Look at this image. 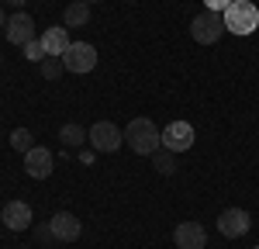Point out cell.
I'll use <instances>...</instances> for the list:
<instances>
[{
    "label": "cell",
    "instance_id": "6da1fadb",
    "mask_svg": "<svg viewBox=\"0 0 259 249\" xmlns=\"http://www.w3.org/2000/svg\"><path fill=\"white\" fill-rule=\"evenodd\" d=\"M124 145L132 152H139V156H152L162 145V132L149 118H135V121H128V128H124Z\"/></svg>",
    "mask_w": 259,
    "mask_h": 249
},
{
    "label": "cell",
    "instance_id": "7a4b0ae2",
    "mask_svg": "<svg viewBox=\"0 0 259 249\" xmlns=\"http://www.w3.org/2000/svg\"><path fill=\"white\" fill-rule=\"evenodd\" d=\"M221 21H225V31L232 35H252L259 28V7L252 0H232L221 11Z\"/></svg>",
    "mask_w": 259,
    "mask_h": 249
},
{
    "label": "cell",
    "instance_id": "3957f363",
    "mask_svg": "<svg viewBox=\"0 0 259 249\" xmlns=\"http://www.w3.org/2000/svg\"><path fill=\"white\" fill-rule=\"evenodd\" d=\"M62 66L69 73H94L97 69V49L90 42H69V49L62 52Z\"/></svg>",
    "mask_w": 259,
    "mask_h": 249
},
{
    "label": "cell",
    "instance_id": "277c9868",
    "mask_svg": "<svg viewBox=\"0 0 259 249\" xmlns=\"http://www.w3.org/2000/svg\"><path fill=\"white\" fill-rule=\"evenodd\" d=\"M190 35L200 45H214V42L225 35V21H221L218 11H204V14H194L190 21Z\"/></svg>",
    "mask_w": 259,
    "mask_h": 249
},
{
    "label": "cell",
    "instance_id": "5b68a950",
    "mask_svg": "<svg viewBox=\"0 0 259 249\" xmlns=\"http://www.w3.org/2000/svg\"><path fill=\"white\" fill-rule=\"evenodd\" d=\"M87 139L94 142L97 152H118L121 142H124V135H121V128L114 121H97L90 132H87Z\"/></svg>",
    "mask_w": 259,
    "mask_h": 249
},
{
    "label": "cell",
    "instance_id": "8992f818",
    "mask_svg": "<svg viewBox=\"0 0 259 249\" xmlns=\"http://www.w3.org/2000/svg\"><path fill=\"white\" fill-rule=\"evenodd\" d=\"M249 225H252V218H249L245 208H225L218 215V232L225 239H242L249 232Z\"/></svg>",
    "mask_w": 259,
    "mask_h": 249
},
{
    "label": "cell",
    "instance_id": "52a82bcc",
    "mask_svg": "<svg viewBox=\"0 0 259 249\" xmlns=\"http://www.w3.org/2000/svg\"><path fill=\"white\" fill-rule=\"evenodd\" d=\"M52 170H56V159H52V152H49L45 145H35V149L24 152V173H28L31 180H49Z\"/></svg>",
    "mask_w": 259,
    "mask_h": 249
},
{
    "label": "cell",
    "instance_id": "ba28073f",
    "mask_svg": "<svg viewBox=\"0 0 259 249\" xmlns=\"http://www.w3.org/2000/svg\"><path fill=\"white\" fill-rule=\"evenodd\" d=\"M194 145V124L187 121H173L162 128V149H169V152H187Z\"/></svg>",
    "mask_w": 259,
    "mask_h": 249
},
{
    "label": "cell",
    "instance_id": "9c48e42d",
    "mask_svg": "<svg viewBox=\"0 0 259 249\" xmlns=\"http://www.w3.org/2000/svg\"><path fill=\"white\" fill-rule=\"evenodd\" d=\"M4 31H7V42H11V45H21V49H24L28 42L35 38V21H31V14L18 11V14L7 18V28H4Z\"/></svg>",
    "mask_w": 259,
    "mask_h": 249
},
{
    "label": "cell",
    "instance_id": "30bf717a",
    "mask_svg": "<svg viewBox=\"0 0 259 249\" xmlns=\"http://www.w3.org/2000/svg\"><path fill=\"white\" fill-rule=\"evenodd\" d=\"M49 228H52V235H56L59 242H76V239H80V232H83L80 218H76V215H69V211H56V215L49 218Z\"/></svg>",
    "mask_w": 259,
    "mask_h": 249
},
{
    "label": "cell",
    "instance_id": "8fae6325",
    "mask_svg": "<svg viewBox=\"0 0 259 249\" xmlns=\"http://www.w3.org/2000/svg\"><path fill=\"white\" fill-rule=\"evenodd\" d=\"M0 218H4V225L11 228V232H24V228L31 225V208L24 204V201H7L4 211H0Z\"/></svg>",
    "mask_w": 259,
    "mask_h": 249
},
{
    "label": "cell",
    "instance_id": "7c38bea8",
    "mask_svg": "<svg viewBox=\"0 0 259 249\" xmlns=\"http://www.w3.org/2000/svg\"><path fill=\"white\" fill-rule=\"evenodd\" d=\"M173 239H177L180 249H204L207 232H204V225H197V222H180L177 232H173Z\"/></svg>",
    "mask_w": 259,
    "mask_h": 249
},
{
    "label": "cell",
    "instance_id": "4fadbf2b",
    "mask_svg": "<svg viewBox=\"0 0 259 249\" xmlns=\"http://www.w3.org/2000/svg\"><path fill=\"white\" fill-rule=\"evenodd\" d=\"M41 45H45V56H56L62 59V52L69 49V35H66V24H56L41 35Z\"/></svg>",
    "mask_w": 259,
    "mask_h": 249
},
{
    "label": "cell",
    "instance_id": "5bb4252c",
    "mask_svg": "<svg viewBox=\"0 0 259 249\" xmlns=\"http://www.w3.org/2000/svg\"><path fill=\"white\" fill-rule=\"evenodd\" d=\"M62 14H66V28H83V24L90 21V4H87V0H76V4H69Z\"/></svg>",
    "mask_w": 259,
    "mask_h": 249
},
{
    "label": "cell",
    "instance_id": "9a60e30c",
    "mask_svg": "<svg viewBox=\"0 0 259 249\" xmlns=\"http://www.w3.org/2000/svg\"><path fill=\"white\" fill-rule=\"evenodd\" d=\"M59 139L66 145H73V149H76V145H83L87 142V128H83V124H73V121H66L59 128Z\"/></svg>",
    "mask_w": 259,
    "mask_h": 249
},
{
    "label": "cell",
    "instance_id": "2e32d148",
    "mask_svg": "<svg viewBox=\"0 0 259 249\" xmlns=\"http://www.w3.org/2000/svg\"><path fill=\"white\" fill-rule=\"evenodd\" d=\"M152 166L159 170V173H177V152H169V149H156L152 152Z\"/></svg>",
    "mask_w": 259,
    "mask_h": 249
},
{
    "label": "cell",
    "instance_id": "e0dca14e",
    "mask_svg": "<svg viewBox=\"0 0 259 249\" xmlns=\"http://www.w3.org/2000/svg\"><path fill=\"white\" fill-rule=\"evenodd\" d=\"M38 69H41V76H45V80H59L66 66H62V59H56V56H45V59L38 62Z\"/></svg>",
    "mask_w": 259,
    "mask_h": 249
},
{
    "label": "cell",
    "instance_id": "ac0fdd59",
    "mask_svg": "<svg viewBox=\"0 0 259 249\" xmlns=\"http://www.w3.org/2000/svg\"><path fill=\"white\" fill-rule=\"evenodd\" d=\"M11 149H18V152H28V149H35V139H31V132H28V128H14V132H11Z\"/></svg>",
    "mask_w": 259,
    "mask_h": 249
},
{
    "label": "cell",
    "instance_id": "d6986e66",
    "mask_svg": "<svg viewBox=\"0 0 259 249\" xmlns=\"http://www.w3.org/2000/svg\"><path fill=\"white\" fill-rule=\"evenodd\" d=\"M24 59L28 62H41L45 59V45H41V38H31L28 45H24Z\"/></svg>",
    "mask_w": 259,
    "mask_h": 249
},
{
    "label": "cell",
    "instance_id": "ffe728a7",
    "mask_svg": "<svg viewBox=\"0 0 259 249\" xmlns=\"http://www.w3.org/2000/svg\"><path fill=\"white\" fill-rule=\"evenodd\" d=\"M204 4H207V11H225V7H228V4H232V0H204Z\"/></svg>",
    "mask_w": 259,
    "mask_h": 249
},
{
    "label": "cell",
    "instance_id": "44dd1931",
    "mask_svg": "<svg viewBox=\"0 0 259 249\" xmlns=\"http://www.w3.org/2000/svg\"><path fill=\"white\" fill-rule=\"evenodd\" d=\"M7 4H11V7H24L28 0H7Z\"/></svg>",
    "mask_w": 259,
    "mask_h": 249
},
{
    "label": "cell",
    "instance_id": "7402d4cb",
    "mask_svg": "<svg viewBox=\"0 0 259 249\" xmlns=\"http://www.w3.org/2000/svg\"><path fill=\"white\" fill-rule=\"evenodd\" d=\"M0 28H7V14H4V7H0Z\"/></svg>",
    "mask_w": 259,
    "mask_h": 249
},
{
    "label": "cell",
    "instance_id": "603a6c76",
    "mask_svg": "<svg viewBox=\"0 0 259 249\" xmlns=\"http://www.w3.org/2000/svg\"><path fill=\"white\" fill-rule=\"evenodd\" d=\"M87 4H90V0H87Z\"/></svg>",
    "mask_w": 259,
    "mask_h": 249
},
{
    "label": "cell",
    "instance_id": "cb8c5ba5",
    "mask_svg": "<svg viewBox=\"0 0 259 249\" xmlns=\"http://www.w3.org/2000/svg\"><path fill=\"white\" fill-rule=\"evenodd\" d=\"M0 62H4V59H0Z\"/></svg>",
    "mask_w": 259,
    "mask_h": 249
},
{
    "label": "cell",
    "instance_id": "d4e9b609",
    "mask_svg": "<svg viewBox=\"0 0 259 249\" xmlns=\"http://www.w3.org/2000/svg\"><path fill=\"white\" fill-rule=\"evenodd\" d=\"M256 249H259V246H256Z\"/></svg>",
    "mask_w": 259,
    "mask_h": 249
}]
</instances>
